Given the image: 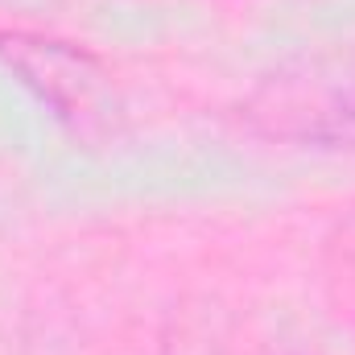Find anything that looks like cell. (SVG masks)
I'll return each mask as SVG.
<instances>
[{
	"instance_id": "1",
	"label": "cell",
	"mask_w": 355,
	"mask_h": 355,
	"mask_svg": "<svg viewBox=\"0 0 355 355\" xmlns=\"http://www.w3.org/2000/svg\"><path fill=\"white\" fill-rule=\"evenodd\" d=\"M244 120L272 141L355 149V50L277 67L244 99Z\"/></svg>"
},
{
	"instance_id": "2",
	"label": "cell",
	"mask_w": 355,
	"mask_h": 355,
	"mask_svg": "<svg viewBox=\"0 0 355 355\" xmlns=\"http://www.w3.org/2000/svg\"><path fill=\"white\" fill-rule=\"evenodd\" d=\"M0 58L25 79L54 112L75 128V137L99 141L116 132L120 124V99L112 87V75L91 58L87 50L50 42V37H29V33H4L0 37Z\"/></svg>"
},
{
	"instance_id": "3",
	"label": "cell",
	"mask_w": 355,
	"mask_h": 355,
	"mask_svg": "<svg viewBox=\"0 0 355 355\" xmlns=\"http://www.w3.org/2000/svg\"><path fill=\"white\" fill-rule=\"evenodd\" d=\"M4 8H17V12H54L62 0H0Z\"/></svg>"
}]
</instances>
